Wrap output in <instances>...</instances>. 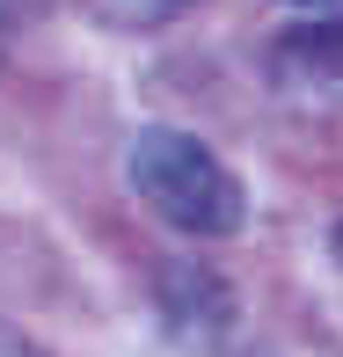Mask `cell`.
Segmentation results:
<instances>
[{
    "mask_svg": "<svg viewBox=\"0 0 343 357\" xmlns=\"http://www.w3.org/2000/svg\"><path fill=\"white\" fill-rule=\"evenodd\" d=\"M124 175H132L146 212L161 226H175V234H190V241H226V234H241V219H249L241 175L226 168L205 139L175 132V124H146L132 139Z\"/></svg>",
    "mask_w": 343,
    "mask_h": 357,
    "instance_id": "6da1fadb",
    "label": "cell"
},
{
    "mask_svg": "<svg viewBox=\"0 0 343 357\" xmlns=\"http://www.w3.org/2000/svg\"><path fill=\"white\" fill-rule=\"evenodd\" d=\"M0 357H44L37 343H29L22 328H8V321H0Z\"/></svg>",
    "mask_w": 343,
    "mask_h": 357,
    "instance_id": "7a4b0ae2",
    "label": "cell"
},
{
    "mask_svg": "<svg viewBox=\"0 0 343 357\" xmlns=\"http://www.w3.org/2000/svg\"><path fill=\"white\" fill-rule=\"evenodd\" d=\"M292 8H329V0H292Z\"/></svg>",
    "mask_w": 343,
    "mask_h": 357,
    "instance_id": "3957f363",
    "label": "cell"
},
{
    "mask_svg": "<svg viewBox=\"0 0 343 357\" xmlns=\"http://www.w3.org/2000/svg\"><path fill=\"white\" fill-rule=\"evenodd\" d=\"M336 255H343V226H336Z\"/></svg>",
    "mask_w": 343,
    "mask_h": 357,
    "instance_id": "277c9868",
    "label": "cell"
}]
</instances>
